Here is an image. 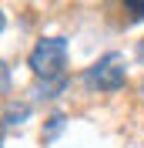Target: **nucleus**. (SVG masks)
<instances>
[{"instance_id":"nucleus-3","label":"nucleus","mask_w":144,"mask_h":148,"mask_svg":"<svg viewBox=\"0 0 144 148\" xmlns=\"http://www.w3.org/2000/svg\"><path fill=\"white\" fill-rule=\"evenodd\" d=\"M131 14V20H144V0H121Z\"/></svg>"},{"instance_id":"nucleus-6","label":"nucleus","mask_w":144,"mask_h":148,"mask_svg":"<svg viewBox=\"0 0 144 148\" xmlns=\"http://www.w3.org/2000/svg\"><path fill=\"white\" fill-rule=\"evenodd\" d=\"M141 91H144V88H141Z\"/></svg>"},{"instance_id":"nucleus-4","label":"nucleus","mask_w":144,"mask_h":148,"mask_svg":"<svg viewBox=\"0 0 144 148\" xmlns=\"http://www.w3.org/2000/svg\"><path fill=\"white\" fill-rule=\"evenodd\" d=\"M10 88V71H7V64H3V61H0V94L7 91Z\"/></svg>"},{"instance_id":"nucleus-1","label":"nucleus","mask_w":144,"mask_h":148,"mask_svg":"<svg viewBox=\"0 0 144 148\" xmlns=\"http://www.w3.org/2000/svg\"><path fill=\"white\" fill-rule=\"evenodd\" d=\"M64 64H67V44L60 37H44L30 51V71L44 81H60Z\"/></svg>"},{"instance_id":"nucleus-5","label":"nucleus","mask_w":144,"mask_h":148,"mask_svg":"<svg viewBox=\"0 0 144 148\" xmlns=\"http://www.w3.org/2000/svg\"><path fill=\"white\" fill-rule=\"evenodd\" d=\"M0 30H3V14H0Z\"/></svg>"},{"instance_id":"nucleus-2","label":"nucleus","mask_w":144,"mask_h":148,"mask_svg":"<svg viewBox=\"0 0 144 148\" xmlns=\"http://www.w3.org/2000/svg\"><path fill=\"white\" fill-rule=\"evenodd\" d=\"M84 84L97 88V91H117V88H124V57L121 54H104L97 64L84 74Z\"/></svg>"}]
</instances>
